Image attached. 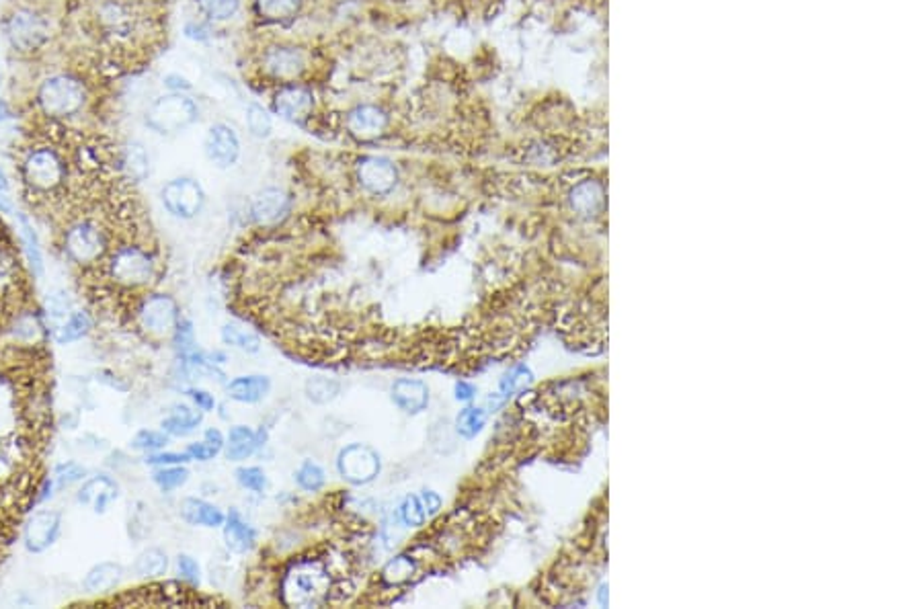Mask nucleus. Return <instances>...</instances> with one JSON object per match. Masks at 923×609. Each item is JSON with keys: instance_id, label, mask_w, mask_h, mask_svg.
<instances>
[{"instance_id": "6e6d98bb", "label": "nucleus", "mask_w": 923, "mask_h": 609, "mask_svg": "<svg viewBox=\"0 0 923 609\" xmlns=\"http://www.w3.org/2000/svg\"><path fill=\"white\" fill-rule=\"evenodd\" d=\"M164 85L169 86L170 93H187L191 88L189 82L179 77V74H169V77L164 78Z\"/></svg>"}, {"instance_id": "ddd939ff", "label": "nucleus", "mask_w": 923, "mask_h": 609, "mask_svg": "<svg viewBox=\"0 0 923 609\" xmlns=\"http://www.w3.org/2000/svg\"><path fill=\"white\" fill-rule=\"evenodd\" d=\"M358 181L367 193L388 195L399 183V170L384 156H364L358 162Z\"/></svg>"}, {"instance_id": "6e6552de", "label": "nucleus", "mask_w": 923, "mask_h": 609, "mask_svg": "<svg viewBox=\"0 0 923 609\" xmlns=\"http://www.w3.org/2000/svg\"><path fill=\"white\" fill-rule=\"evenodd\" d=\"M164 210L177 220H194L205 205V191L191 177H177L161 191Z\"/></svg>"}, {"instance_id": "e433bc0d", "label": "nucleus", "mask_w": 923, "mask_h": 609, "mask_svg": "<svg viewBox=\"0 0 923 609\" xmlns=\"http://www.w3.org/2000/svg\"><path fill=\"white\" fill-rule=\"evenodd\" d=\"M296 482L300 489H304L308 492H317L325 487L326 482V474L325 470L320 464L312 462V460H306L302 466H300L296 470Z\"/></svg>"}, {"instance_id": "f257e3e1", "label": "nucleus", "mask_w": 923, "mask_h": 609, "mask_svg": "<svg viewBox=\"0 0 923 609\" xmlns=\"http://www.w3.org/2000/svg\"><path fill=\"white\" fill-rule=\"evenodd\" d=\"M333 574L318 558H302L290 566L282 583L284 604L290 607H320L331 601Z\"/></svg>"}, {"instance_id": "aec40b11", "label": "nucleus", "mask_w": 923, "mask_h": 609, "mask_svg": "<svg viewBox=\"0 0 923 609\" xmlns=\"http://www.w3.org/2000/svg\"><path fill=\"white\" fill-rule=\"evenodd\" d=\"M263 446V431H252L251 427L236 425L230 429L228 441L224 443V454L230 462H243L251 457Z\"/></svg>"}, {"instance_id": "c03bdc74", "label": "nucleus", "mask_w": 923, "mask_h": 609, "mask_svg": "<svg viewBox=\"0 0 923 609\" xmlns=\"http://www.w3.org/2000/svg\"><path fill=\"white\" fill-rule=\"evenodd\" d=\"M306 394L310 400L323 405V402L333 400L334 396L339 394V384L334 380H328V378H314L306 384Z\"/></svg>"}, {"instance_id": "f704fd0d", "label": "nucleus", "mask_w": 923, "mask_h": 609, "mask_svg": "<svg viewBox=\"0 0 923 609\" xmlns=\"http://www.w3.org/2000/svg\"><path fill=\"white\" fill-rule=\"evenodd\" d=\"M484 423H487V410L476 408V407H468V408L460 410V415H457L456 429H457V433H460L462 437H466V440H472V437L481 433L482 427H484Z\"/></svg>"}, {"instance_id": "13d9d810", "label": "nucleus", "mask_w": 923, "mask_h": 609, "mask_svg": "<svg viewBox=\"0 0 923 609\" xmlns=\"http://www.w3.org/2000/svg\"><path fill=\"white\" fill-rule=\"evenodd\" d=\"M476 396V388L470 382H457L456 384V400L470 402Z\"/></svg>"}, {"instance_id": "4d7b16f0", "label": "nucleus", "mask_w": 923, "mask_h": 609, "mask_svg": "<svg viewBox=\"0 0 923 609\" xmlns=\"http://www.w3.org/2000/svg\"><path fill=\"white\" fill-rule=\"evenodd\" d=\"M0 210L11 214V200H9V179H6L4 170L0 169Z\"/></svg>"}, {"instance_id": "3c124183", "label": "nucleus", "mask_w": 923, "mask_h": 609, "mask_svg": "<svg viewBox=\"0 0 923 609\" xmlns=\"http://www.w3.org/2000/svg\"><path fill=\"white\" fill-rule=\"evenodd\" d=\"M47 314L52 318H68L72 314V302L66 298V293H52L47 298Z\"/></svg>"}, {"instance_id": "393cba45", "label": "nucleus", "mask_w": 923, "mask_h": 609, "mask_svg": "<svg viewBox=\"0 0 923 609\" xmlns=\"http://www.w3.org/2000/svg\"><path fill=\"white\" fill-rule=\"evenodd\" d=\"M19 232H21V243H23L27 265H29L33 277H41L45 269L44 252H41L37 232H36V228H33V224L29 222V218H27L25 214H19Z\"/></svg>"}, {"instance_id": "58836bf2", "label": "nucleus", "mask_w": 923, "mask_h": 609, "mask_svg": "<svg viewBox=\"0 0 923 609\" xmlns=\"http://www.w3.org/2000/svg\"><path fill=\"white\" fill-rule=\"evenodd\" d=\"M169 435L164 431H154V429H142L134 435L132 448L136 451H144V454H154V451H161L167 448Z\"/></svg>"}, {"instance_id": "5fc2aeb1", "label": "nucleus", "mask_w": 923, "mask_h": 609, "mask_svg": "<svg viewBox=\"0 0 923 609\" xmlns=\"http://www.w3.org/2000/svg\"><path fill=\"white\" fill-rule=\"evenodd\" d=\"M185 33H187L189 39L195 41H205L210 37V29L203 23H197V21H191V23L185 25Z\"/></svg>"}, {"instance_id": "864d4df0", "label": "nucleus", "mask_w": 923, "mask_h": 609, "mask_svg": "<svg viewBox=\"0 0 923 609\" xmlns=\"http://www.w3.org/2000/svg\"><path fill=\"white\" fill-rule=\"evenodd\" d=\"M421 503H423V509H425V513H427V517L437 515V513H440V509H441V505H443L441 497L437 495V492H433V490H423Z\"/></svg>"}, {"instance_id": "f8f14e48", "label": "nucleus", "mask_w": 923, "mask_h": 609, "mask_svg": "<svg viewBox=\"0 0 923 609\" xmlns=\"http://www.w3.org/2000/svg\"><path fill=\"white\" fill-rule=\"evenodd\" d=\"M203 152L218 169L235 167L241 159V140L228 123H214L203 140Z\"/></svg>"}, {"instance_id": "cd10ccee", "label": "nucleus", "mask_w": 923, "mask_h": 609, "mask_svg": "<svg viewBox=\"0 0 923 609\" xmlns=\"http://www.w3.org/2000/svg\"><path fill=\"white\" fill-rule=\"evenodd\" d=\"M93 328V320L88 317V312L77 310L68 317L64 323L56 326V333H54V339H56L58 345H70L77 343L88 331Z\"/></svg>"}, {"instance_id": "c85d7f7f", "label": "nucleus", "mask_w": 923, "mask_h": 609, "mask_svg": "<svg viewBox=\"0 0 923 609\" xmlns=\"http://www.w3.org/2000/svg\"><path fill=\"white\" fill-rule=\"evenodd\" d=\"M121 164H123V169H126L129 179H134L138 183L146 179V177L150 175V154L146 152V148H144L140 142L126 144V148H123V156H121Z\"/></svg>"}, {"instance_id": "bf43d9fd", "label": "nucleus", "mask_w": 923, "mask_h": 609, "mask_svg": "<svg viewBox=\"0 0 923 609\" xmlns=\"http://www.w3.org/2000/svg\"><path fill=\"white\" fill-rule=\"evenodd\" d=\"M9 118H11V107H9V103H6L4 99H0V123L6 121Z\"/></svg>"}, {"instance_id": "37998d69", "label": "nucleus", "mask_w": 923, "mask_h": 609, "mask_svg": "<svg viewBox=\"0 0 923 609\" xmlns=\"http://www.w3.org/2000/svg\"><path fill=\"white\" fill-rule=\"evenodd\" d=\"M532 372L525 366H517L515 369H513L511 374L505 375V378L501 380V386H499V396H501L503 400H507L509 396H513L517 392V390L525 388L532 382Z\"/></svg>"}, {"instance_id": "b1692460", "label": "nucleus", "mask_w": 923, "mask_h": 609, "mask_svg": "<svg viewBox=\"0 0 923 609\" xmlns=\"http://www.w3.org/2000/svg\"><path fill=\"white\" fill-rule=\"evenodd\" d=\"M126 569L119 563H99L87 572L82 587L88 593H105L111 591L123 580Z\"/></svg>"}, {"instance_id": "c756f323", "label": "nucleus", "mask_w": 923, "mask_h": 609, "mask_svg": "<svg viewBox=\"0 0 923 609\" xmlns=\"http://www.w3.org/2000/svg\"><path fill=\"white\" fill-rule=\"evenodd\" d=\"M167 571H169V556H167V552L161 548L144 550L134 563V572L138 574V577L154 579V577H162V574H167Z\"/></svg>"}, {"instance_id": "1a4fd4ad", "label": "nucleus", "mask_w": 923, "mask_h": 609, "mask_svg": "<svg viewBox=\"0 0 923 609\" xmlns=\"http://www.w3.org/2000/svg\"><path fill=\"white\" fill-rule=\"evenodd\" d=\"M337 470L343 481L355 487L374 482L382 470L378 451L364 443H351L339 451Z\"/></svg>"}, {"instance_id": "2f4dec72", "label": "nucleus", "mask_w": 923, "mask_h": 609, "mask_svg": "<svg viewBox=\"0 0 923 609\" xmlns=\"http://www.w3.org/2000/svg\"><path fill=\"white\" fill-rule=\"evenodd\" d=\"M222 341L224 345L236 347L244 353H257L259 349H261V339H259L255 333L246 331L244 326L238 325H226L222 328Z\"/></svg>"}, {"instance_id": "052dcab7", "label": "nucleus", "mask_w": 923, "mask_h": 609, "mask_svg": "<svg viewBox=\"0 0 923 609\" xmlns=\"http://www.w3.org/2000/svg\"><path fill=\"white\" fill-rule=\"evenodd\" d=\"M0 86H3V70H0Z\"/></svg>"}, {"instance_id": "473e14b6", "label": "nucleus", "mask_w": 923, "mask_h": 609, "mask_svg": "<svg viewBox=\"0 0 923 609\" xmlns=\"http://www.w3.org/2000/svg\"><path fill=\"white\" fill-rule=\"evenodd\" d=\"M415 572H416V563L413 560V556H408V554H400V556L392 558L384 566V571H382V579H384V583H388V585H402V583H407V580L413 579Z\"/></svg>"}, {"instance_id": "f03ea898", "label": "nucleus", "mask_w": 923, "mask_h": 609, "mask_svg": "<svg viewBox=\"0 0 923 609\" xmlns=\"http://www.w3.org/2000/svg\"><path fill=\"white\" fill-rule=\"evenodd\" d=\"M39 111L54 119H66L82 111L87 103V88L70 72H56L44 78L37 88Z\"/></svg>"}, {"instance_id": "a878e982", "label": "nucleus", "mask_w": 923, "mask_h": 609, "mask_svg": "<svg viewBox=\"0 0 923 609\" xmlns=\"http://www.w3.org/2000/svg\"><path fill=\"white\" fill-rule=\"evenodd\" d=\"M571 208L581 216H595L604 208V189L599 183L585 181L571 191Z\"/></svg>"}, {"instance_id": "f3484780", "label": "nucleus", "mask_w": 923, "mask_h": 609, "mask_svg": "<svg viewBox=\"0 0 923 609\" xmlns=\"http://www.w3.org/2000/svg\"><path fill=\"white\" fill-rule=\"evenodd\" d=\"M263 64H265V70L269 72L273 78L292 80V78L300 77V72L304 70L306 60H304V53L296 50V47L277 45V47H271V50L265 53Z\"/></svg>"}, {"instance_id": "ea45409f", "label": "nucleus", "mask_w": 923, "mask_h": 609, "mask_svg": "<svg viewBox=\"0 0 923 609\" xmlns=\"http://www.w3.org/2000/svg\"><path fill=\"white\" fill-rule=\"evenodd\" d=\"M87 474V468L80 466L78 462H64L54 470V484H56V490L70 489L72 484L85 481Z\"/></svg>"}, {"instance_id": "49530a36", "label": "nucleus", "mask_w": 923, "mask_h": 609, "mask_svg": "<svg viewBox=\"0 0 923 609\" xmlns=\"http://www.w3.org/2000/svg\"><path fill=\"white\" fill-rule=\"evenodd\" d=\"M236 481H238V484H241L243 489L252 490V492H263L265 487H267L265 472L261 468H257V466L238 468L236 470Z\"/></svg>"}, {"instance_id": "bb28decb", "label": "nucleus", "mask_w": 923, "mask_h": 609, "mask_svg": "<svg viewBox=\"0 0 923 609\" xmlns=\"http://www.w3.org/2000/svg\"><path fill=\"white\" fill-rule=\"evenodd\" d=\"M202 415L194 413L189 407H175L162 421V431L169 437H187L200 427Z\"/></svg>"}, {"instance_id": "dca6fc26", "label": "nucleus", "mask_w": 923, "mask_h": 609, "mask_svg": "<svg viewBox=\"0 0 923 609\" xmlns=\"http://www.w3.org/2000/svg\"><path fill=\"white\" fill-rule=\"evenodd\" d=\"M388 115L375 105H358L347 115V129L358 140H374L384 134Z\"/></svg>"}, {"instance_id": "4c0bfd02", "label": "nucleus", "mask_w": 923, "mask_h": 609, "mask_svg": "<svg viewBox=\"0 0 923 609\" xmlns=\"http://www.w3.org/2000/svg\"><path fill=\"white\" fill-rule=\"evenodd\" d=\"M246 128H249V132L255 136V138H267L273 129L271 115L267 113L261 105H257V103H249V105H246Z\"/></svg>"}, {"instance_id": "c9c22d12", "label": "nucleus", "mask_w": 923, "mask_h": 609, "mask_svg": "<svg viewBox=\"0 0 923 609\" xmlns=\"http://www.w3.org/2000/svg\"><path fill=\"white\" fill-rule=\"evenodd\" d=\"M152 481L162 492L177 490L189 481V470L183 468L181 464H177V466H159V470L152 472Z\"/></svg>"}, {"instance_id": "9b49d317", "label": "nucleus", "mask_w": 923, "mask_h": 609, "mask_svg": "<svg viewBox=\"0 0 923 609\" xmlns=\"http://www.w3.org/2000/svg\"><path fill=\"white\" fill-rule=\"evenodd\" d=\"M62 513L56 509H39L31 515L23 530V546L29 554H44L62 536Z\"/></svg>"}, {"instance_id": "6ab92c4d", "label": "nucleus", "mask_w": 923, "mask_h": 609, "mask_svg": "<svg viewBox=\"0 0 923 609\" xmlns=\"http://www.w3.org/2000/svg\"><path fill=\"white\" fill-rule=\"evenodd\" d=\"M287 211H290V197L282 189H265L252 203V218L263 226L279 222Z\"/></svg>"}, {"instance_id": "5701e85b", "label": "nucleus", "mask_w": 923, "mask_h": 609, "mask_svg": "<svg viewBox=\"0 0 923 609\" xmlns=\"http://www.w3.org/2000/svg\"><path fill=\"white\" fill-rule=\"evenodd\" d=\"M271 390V380L267 375H241V378H235L228 382L226 386V392L232 400L244 402V405H255V402L263 400Z\"/></svg>"}, {"instance_id": "9d476101", "label": "nucleus", "mask_w": 923, "mask_h": 609, "mask_svg": "<svg viewBox=\"0 0 923 609\" xmlns=\"http://www.w3.org/2000/svg\"><path fill=\"white\" fill-rule=\"evenodd\" d=\"M138 323L154 337H169L179 325V306L167 293H150L138 306Z\"/></svg>"}, {"instance_id": "de8ad7c7", "label": "nucleus", "mask_w": 923, "mask_h": 609, "mask_svg": "<svg viewBox=\"0 0 923 609\" xmlns=\"http://www.w3.org/2000/svg\"><path fill=\"white\" fill-rule=\"evenodd\" d=\"M220 451H222L220 446H216V443L203 440V441H197V443H189L187 449H185V454L189 456V460L210 462V460H214V457L220 454Z\"/></svg>"}, {"instance_id": "0eeeda50", "label": "nucleus", "mask_w": 923, "mask_h": 609, "mask_svg": "<svg viewBox=\"0 0 923 609\" xmlns=\"http://www.w3.org/2000/svg\"><path fill=\"white\" fill-rule=\"evenodd\" d=\"M66 255L78 265L99 263L109 251L107 230L95 220H78L64 235Z\"/></svg>"}, {"instance_id": "39448f33", "label": "nucleus", "mask_w": 923, "mask_h": 609, "mask_svg": "<svg viewBox=\"0 0 923 609\" xmlns=\"http://www.w3.org/2000/svg\"><path fill=\"white\" fill-rule=\"evenodd\" d=\"M21 175L27 187L36 193H50L60 189L68 177L66 162L56 148H31L21 164Z\"/></svg>"}, {"instance_id": "8fccbe9b", "label": "nucleus", "mask_w": 923, "mask_h": 609, "mask_svg": "<svg viewBox=\"0 0 923 609\" xmlns=\"http://www.w3.org/2000/svg\"><path fill=\"white\" fill-rule=\"evenodd\" d=\"M191 462L187 454H179V451H154V454L146 456L148 466H177V464Z\"/></svg>"}, {"instance_id": "603ef678", "label": "nucleus", "mask_w": 923, "mask_h": 609, "mask_svg": "<svg viewBox=\"0 0 923 609\" xmlns=\"http://www.w3.org/2000/svg\"><path fill=\"white\" fill-rule=\"evenodd\" d=\"M187 396L194 400V405L202 410V413H211L216 408V399L214 394H210L208 390L202 388H189Z\"/></svg>"}, {"instance_id": "20e7f679", "label": "nucleus", "mask_w": 923, "mask_h": 609, "mask_svg": "<svg viewBox=\"0 0 923 609\" xmlns=\"http://www.w3.org/2000/svg\"><path fill=\"white\" fill-rule=\"evenodd\" d=\"M107 273L118 285L146 287L154 284L159 267L144 246L123 244L109 255Z\"/></svg>"}, {"instance_id": "4468645a", "label": "nucleus", "mask_w": 923, "mask_h": 609, "mask_svg": "<svg viewBox=\"0 0 923 609\" xmlns=\"http://www.w3.org/2000/svg\"><path fill=\"white\" fill-rule=\"evenodd\" d=\"M312 105L314 99L310 88H306L302 85H287L276 95V99H273L276 113L293 123H302L308 115H310Z\"/></svg>"}, {"instance_id": "2eb2a0df", "label": "nucleus", "mask_w": 923, "mask_h": 609, "mask_svg": "<svg viewBox=\"0 0 923 609\" xmlns=\"http://www.w3.org/2000/svg\"><path fill=\"white\" fill-rule=\"evenodd\" d=\"M119 484L107 474H97L85 481V484L77 492V501L80 505H88L97 515L105 513L109 505L118 501Z\"/></svg>"}, {"instance_id": "a211bd4d", "label": "nucleus", "mask_w": 923, "mask_h": 609, "mask_svg": "<svg viewBox=\"0 0 923 609\" xmlns=\"http://www.w3.org/2000/svg\"><path fill=\"white\" fill-rule=\"evenodd\" d=\"M392 402L407 415H419L429 405V388L419 380L400 378L390 388Z\"/></svg>"}, {"instance_id": "a18cd8bd", "label": "nucleus", "mask_w": 923, "mask_h": 609, "mask_svg": "<svg viewBox=\"0 0 923 609\" xmlns=\"http://www.w3.org/2000/svg\"><path fill=\"white\" fill-rule=\"evenodd\" d=\"M173 343L181 355H189L195 351L194 325H191V320H179V325H177L173 331Z\"/></svg>"}, {"instance_id": "09e8293b", "label": "nucleus", "mask_w": 923, "mask_h": 609, "mask_svg": "<svg viewBox=\"0 0 923 609\" xmlns=\"http://www.w3.org/2000/svg\"><path fill=\"white\" fill-rule=\"evenodd\" d=\"M177 569H179V574L185 580H187V583H191V585L202 583L200 564H197V560L191 558L189 554H179V558H177Z\"/></svg>"}, {"instance_id": "4be33fe9", "label": "nucleus", "mask_w": 923, "mask_h": 609, "mask_svg": "<svg viewBox=\"0 0 923 609\" xmlns=\"http://www.w3.org/2000/svg\"><path fill=\"white\" fill-rule=\"evenodd\" d=\"M224 542L228 550L236 554L249 552L257 542V530L244 522L241 513L232 509L224 519Z\"/></svg>"}, {"instance_id": "7c9ffc66", "label": "nucleus", "mask_w": 923, "mask_h": 609, "mask_svg": "<svg viewBox=\"0 0 923 609\" xmlns=\"http://www.w3.org/2000/svg\"><path fill=\"white\" fill-rule=\"evenodd\" d=\"M255 6L265 21L282 23L296 17L300 11V0H255Z\"/></svg>"}, {"instance_id": "412c9836", "label": "nucleus", "mask_w": 923, "mask_h": 609, "mask_svg": "<svg viewBox=\"0 0 923 609\" xmlns=\"http://www.w3.org/2000/svg\"><path fill=\"white\" fill-rule=\"evenodd\" d=\"M181 517L189 525H202V528L216 530L224 525L226 513L220 507H216V505L203 501V498L189 497L181 503Z\"/></svg>"}, {"instance_id": "72a5a7b5", "label": "nucleus", "mask_w": 923, "mask_h": 609, "mask_svg": "<svg viewBox=\"0 0 923 609\" xmlns=\"http://www.w3.org/2000/svg\"><path fill=\"white\" fill-rule=\"evenodd\" d=\"M195 4L202 11V15L214 21V23L232 19L241 9V0H195Z\"/></svg>"}, {"instance_id": "a19ab883", "label": "nucleus", "mask_w": 923, "mask_h": 609, "mask_svg": "<svg viewBox=\"0 0 923 609\" xmlns=\"http://www.w3.org/2000/svg\"><path fill=\"white\" fill-rule=\"evenodd\" d=\"M399 513H400L402 523L408 525V528H421L427 519V513H425V509H423L421 497H416V495H407L405 498H402Z\"/></svg>"}, {"instance_id": "79ce46f5", "label": "nucleus", "mask_w": 923, "mask_h": 609, "mask_svg": "<svg viewBox=\"0 0 923 609\" xmlns=\"http://www.w3.org/2000/svg\"><path fill=\"white\" fill-rule=\"evenodd\" d=\"M41 328L44 326H41V320L37 314L25 312V314H21V317L15 320V325H12V337L21 341V343H29V341L37 339Z\"/></svg>"}, {"instance_id": "423d86ee", "label": "nucleus", "mask_w": 923, "mask_h": 609, "mask_svg": "<svg viewBox=\"0 0 923 609\" xmlns=\"http://www.w3.org/2000/svg\"><path fill=\"white\" fill-rule=\"evenodd\" d=\"M4 37L15 52L31 53L39 50L50 37V23L36 9L21 6L6 17Z\"/></svg>"}, {"instance_id": "7ed1b4c3", "label": "nucleus", "mask_w": 923, "mask_h": 609, "mask_svg": "<svg viewBox=\"0 0 923 609\" xmlns=\"http://www.w3.org/2000/svg\"><path fill=\"white\" fill-rule=\"evenodd\" d=\"M200 119V105L187 93H169L146 109V126L156 134L173 136Z\"/></svg>"}]
</instances>
